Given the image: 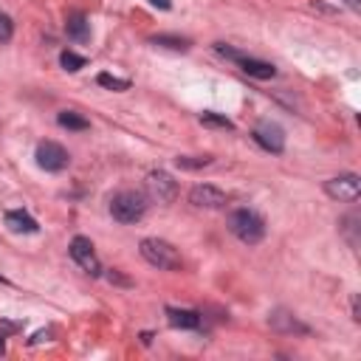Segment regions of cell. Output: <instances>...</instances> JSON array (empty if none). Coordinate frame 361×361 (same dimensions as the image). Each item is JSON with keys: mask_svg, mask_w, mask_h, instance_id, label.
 <instances>
[{"mask_svg": "<svg viewBox=\"0 0 361 361\" xmlns=\"http://www.w3.org/2000/svg\"><path fill=\"white\" fill-rule=\"evenodd\" d=\"M324 192H327L333 200L353 203V200H358V195H361V178H358V175H338V178H330V180L324 183Z\"/></svg>", "mask_w": 361, "mask_h": 361, "instance_id": "ba28073f", "label": "cell"}, {"mask_svg": "<svg viewBox=\"0 0 361 361\" xmlns=\"http://www.w3.org/2000/svg\"><path fill=\"white\" fill-rule=\"evenodd\" d=\"M200 124H206V127H220V130H231V127H234L226 116H217V113H203V116H200Z\"/></svg>", "mask_w": 361, "mask_h": 361, "instance_id": "d6986e66", "label": "cell"}, {"mask_svg": "<svg viewBox=\"0 0 361 361\" xmlns=\"http://www.w3.org/2000/svg\"><path fill=\"white\" fill-rule=\"evenodd\" d=\"M149 42H152V45H164V48H172V51H186V48H189V39H183V37H169V34H158V37H152Z\"/></svg>", "mask_w": 361, "mask_h": 361, "instance_id": "2e32d148", "label": "cell"}, {"mask_svg": "<svg viewBox=\"0 0 361 361\" xmlns=\"http://www.w3.org/2000/svg\"><path fill=\"white\" fill-rule=\"evenodd\" d=\"M147 195L158 203H172L178 197V183L169 172L158 169V172H149L147 175Z\"/></svg>", "mask_w": 361, "mask_h": 361, "instance_id": "52a82bcc", "label": "cell"}, {"mask_svg": "<svg viewBox=\"0 0 361 361\" xmlns=\"http://www.w3.org/2000/svg\"><path fill=\"white\" fill-rule=\"evenodd\" d=\"M166 316H169V324H172V327H180V330H195V327H200V313H197V310L166 307Z\"/></svg>", "mask_w": 361, "mask_h": 361, "instance_id": "5bb4252c", "label": "cell"}, {"mask_svg": "<svg viewBox=\"0 0 361 361\" xmlns=\"http://www.w3.org/2000/svg\"><path fill=\"white\" fill-rule=\"evenodd\" d=\"M251 135H254V141H257L262 149H268V152H274V155H279V152L285 149V130H282L276 121H259Z\"/></svg>", "mask_w": 361, "mask_h": 361, "instance_id": "9c48e42d", "label": "cell"}, {"mask_svg": "<svg viewBox=\"0 0 361 361\" xmlns=\"http://www.w3.org/2000/svg\"><path fill=\"white\" fill-rule=\"evenodd\" d=\"M68 251H71V259H73L85 274H90V276H99V274H102V262H99V257H96V251H93V243H90L87 237H73Z\"/></svg>", "mask_w": 361, "mask_h": 361, "instance_id": "8992f818", "label": "cell"}, {"mask_svg": "<svg viewBox=\"0 0 361 361\" xmlns=\"http://www.w3.org/2000/svg\"><path fill=\"white\" fill-rule=\"evenodd\" d=\"M34 158H37V166L45 169V172H62L68 166V161H71L68 149L62 144H56V141H39Z\"/></svg>", "mask_w": 361, "mask_h": 361, "instance_id": "5b68a950", "label": "cell"}, {"mask_svg": "<svg viewBox=\"0 0 361 361\" xmlns=\"http://www.w3.org/2000/svg\"><path fill=\"white\" fill-rule=\"evenodd\" d=\"M149 3H152L155 8H164V11H169V8H172V3H169V0H149Z\"/></svg>", "mask_w": 361, "mask_h": 361, "instance_id": "603a6c76", "label": "cell"}, {"mask_svg": "<svg viewBox=\"0 0 361 361\" xmlns=\"http://www.w3.org/2000/svg\"><path fill=\"white\" fill-rule=\"evenodd\" d=\"M6 228L14 231V234H37V231H39L37 220H34L28 212H23V209L6 212Z\"/></svg>", "mask_w": 361, "mask_h": 361, "instance_id": "8fae6325", "label": "cell"}, {"mask_svg": "<svg viewBox=\"0 0 361 361\" xmlns=\"http://www.w3.org/2000/svg\"><path fill=\"white\" fill-rule=\"evenodd\" d=\"M214 51H217L220 56H226V59L237 62V65H240V71H243V73H248V76H254V79H274V76H276V68H274L271 62H265V59L245 56V54H240V51H234V48H228V45H223V42H217V45H214Z\"/></svg>", "mask_w": 361, "mask_h": 361, "instance_id": "277c9868", "label": "cell"}, {"mask_svg": "<svg viewBox=\"0 0 361 361\" xmlns=\"http://www.w3.org/2000/svg\"><path fill=\"white\" fill-rule=\"evenodd\" d=\"M189 203L197 209H223L226 206V192L212 186V183H197L189 192Z\"/></svg>", "mask_w": 361, "mask_h": 361, "instance_id": "30bf717a", "label": "cell"}, {"mask_svg": "<svg viewBox=\"0 0 361 361\" xmlns=\"http://www.w3.org/2000/svg\"><path fill=\"white\" fill-rule=\"evenodd\" d=\"M96 82L107 90H127L130 87V79H121V76H113V73H99Z\"/></svg>", "mask_w": 361, "mask_h": 361, "instance_id": "e0dca14e", "label": "cell"}, {"mask_svg": "<svg viewBox=\"0 0 361 361\" xmlns=\"http://www.w3.org/2000/svg\"><path fill=\"white\" fill-rule=\"evenodd\" d=\"M56 121H59V127H65V130H87V118L79 116V113H73V110H62V113L56 116Z\"/></svg>", "mask_w": 361, "mask_h": 361, "instance_id": "9a60e30c", "label": "cell"}, {"mask_svg": "<svg viewBox=\"0 0 361 361\" xmlns=\"http://www.w3.org/2000/svg\"><path fill=\"white\" fill-rule=\"evenodd\" d=\"M228 231L245 243V245H257L265 237V220L254 212V209H234L228 214Z\"/></svg>", "mask_w": 361, "mask_h": 361, "instance_id": "6da1fadb", "label": "cell"}, {"mask_svg": "<svg viewBox=\"0 0 361 361\" xmlns=\"http://www.w3.org/2000/svg\"><path fill=\"white\" fill-rule=\"evenodd\" d=\"M175 164L180 166V169H197V166H206V164H212V158H189V155H178L175 158Z\"/></svg>", "mask_w": 361, "mask_h": 361, "instance_id": "ffe728a7", "label": "cell"}, {"mask_svg": "<svg viewBox=\"0 0 361 361\" xmlns=\"http://www.w3.org/2000/svg\"><path fill=\"white\" fill-rule=\"evenodd\" d=\"M350 11H361V0H344Z\"/></svg>", "mask_w": 361, "mask_h": 361, "instance_id": "cb8c5ba5", "label": "cell"}, {"mask_svg": "<svg viewBox=\"0 0 361 361\" xmlns=\"http://www.w3.org/2000/svg\"><path fill=\"white\" fill-rule=\"evenodd\" d=\"M65 31H68V37H71L73 42H87V39H90V23H87V17L79 14V11L68 14V20H65Z\"/></svg>", "mask_w": 361, "mask_h": 361, "instance_id": "4fadbf2b", "label": "cell"}, {"mask_svg": "<svg viewBox=\"0 0 361 361\" xmlns=\"http://www.w3.org/2000/svg\"><path fill=\"white\" fill-rule=\"evenodd\" d=\"M0 279H3V276H0Z\"/></svg>", "mask_w": 361, "mask_h": 361, "instance_id": "4316f807", "label": "cell"}, {"mask_svg": "<svg viewBox=\"0 0 361 361\" xmlns=\"http://www.w3.org/2000/svg\"><path fill=\"white\" fill-rule=\"evenodd\" d=\"M107 279H110V282H116V285H130V279H127V276H121V274H118L116 268H113V271L107 274Z\"/></svg>", "mask_w": 361, "mask_h": 361, "instance_id": "7402d4cb", "label": "cell"}, {"mask_svg": "<svg viewBox=\"0 0 361 361\" xmlns=\"http://www.w3.org/2000/svg\"><path fill=\"white\" fill-rule=\"evenodd\" d=\"M268 322H271V327L279 330V333H307V327H305L293 313H288V310H282V307L271 310V313H268Z\"/></svg>", "mask_w": 361, "mask_h": 361, "instance_id": "7c38bea8", "label": "cell"}, {"mask_svg": "<svg viewBox=\"0 0 361 361\" xmlns=\"http://www.w3.org/2000/svg\"><path fill=\"white\" fill-rule=\"evenodd\" d=\"M353 319H355V322L361 319V316H358V296H353Z\"/></svg>", "mask_w": 361, "mask_h": 361, "instance_id": "d4e9b609", "label": "cell"}, {"mask_svg": "<svg viewBox=\"0 0 361 361\" xmlns=\"http://www.w3.org/2000/svg\"><path fill=\"white\" fill-rule=\"evenodd\" d=\"M138 251H141V257H144L149 265H155V268H161V271H180V254H178V248H175L172 243H166V240L147 237V240L138 243Z\"/></svg>", "mask_w": 361, "mask_h": 361, "instance_id": "7a4b0ae2", "label": "cell"}, {"mask_svg": "<svg viewBox=\"0 0 361 361\" xmlns=\"http://www.w3.org/2000/svg\"><path fill=\"white\" fill-rule=\"evenodd\" d=\"M6 353V341H3V336H0V355Z\"/></svg>", "mask_w": 361, "mask_h": 361, "instance_id": "484cf974", "label": "cell"}, {"mask_svg": "<svg viewBox=\"0 0 361 361\" xmlns=\"http://www.w3.org/2000/svg\"><path fill=\"white\" fill-rule=\"evenodd\" d=\"M144 212H147V197L141 192L124 189L110 197V214L118 223H138L144 217Z\"/></svg>", "mask_w": 361, "mask_h": 361, "instance_id": "3957f363", "label": "cell"}, {"mask_svg": "<svg viewBox=\"0 0 361 361\" xmlns=\"http://www.w3.org/2000/svg\"><path fill=\"white\" fill-rule=\"evenodd\" d=\"M11 34H14V23H11V17H8L6 11H0V42H8Z\"/></svg>", "mask_w": 361, "mask_h": 361, "instance_id": "44dd1931", "label": "cell"}, {"mask_svg": "<svg viewBox=\"0 0 361 361\" xmlns=\"http://www.w3.org/2000/svg\"><path fill=\"white\" fill-rule=\"evenodd\" d=\"M59 65L73 73V71L85 68V56H79V54H73V51H62V54H59Z\"/></svg>", "mask_w": 361, "mask_h": 361, "instance_id": "ac0fdd59", "label": "cell"}]
</instances>
